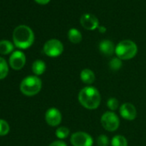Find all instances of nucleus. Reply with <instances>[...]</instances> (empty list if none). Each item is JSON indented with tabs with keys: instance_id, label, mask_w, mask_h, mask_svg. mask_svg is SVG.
I'll return each mask as SVG.
<instances>
[{
	"instance_id": "nucleus-1",
	"label": "nucleus",
	"mask_w": 146,
	"mask_h": 146,
	"mask_svg": "<svg viewBox=\"0 0 146 146\" xmlns=\"http://www.w3.org/2000/svg\"><path fill=\"white\" fill-rule=\"evenodd\" d=\"M78 101L80 104L87 109H96L101 104V95L98 90L93 86H86L83 88L78 94Z\"/></svg>"
},
{
	"instance_id": "nucleus-2",
	"label": "nucleus",
	"mask_w": 146,
	"mask_h": 146,
	"mask_svg": "<svg viewBox=\"0 0 146 146\" xmlns=\"http://www.w3.org/2000/svg\"><path fill=\"white\" fill-rule=\"evenodd\" d=\"M35 40L33 30L26 26L20 25L17 27L13 32V41L16 46L21 49H27L32 46Z\"/></svg>"
},
{
	"instance_id": "nucleus-3",
	"label": "nucleus",
	"mask_w": 146,
	"mask_h": 146,
	"mask_svg": "<svg viewBox=\"0 0 146 146\" xmlns=\"http://www.w3.org/2000/svg\"><path fill=\"white\" fill-rule=\"evenodd\" d=\"M137 52V46L135 42L130 40L120 41L115 46V54L121 60L133 58Z\"/></svg>"
},
{
	"instance_id": "nucleus-4",
	"label": "nucleus",
	"mask_w": 146,
	"mask_h": 146,
	"mask_svg": "<svg viewBox=\"0 0 146 146\" xmlns=\"http://www.w3.org/2000/svg\"><path fill=\"white\" fill-rule=\"evenodd\" d=\"M42 87V82L37 76H28L25 78L21 84L20 90L22 93L27 96H33L37 95Z\"/></svg>"
},
{
	"instance_id": "nucleus-5",
	"label": "nucleus",
	"mask_w": 146,
	"mask_h": 146,
	"mask_svg": "<svg viewBox=\"0 0 146 146\" xmlns=\"http://www.w3.org/2000/svg\"><path fill=\"white\" fill-rule=\"evenodd\" d=\"M101 123L105 130L115 131L119 126V119L114 112L108 111L102 115Z\"/></svg>"
},
{
	"instance_id": "nucleus-6",
	"label": "nucleus",
	"mask_w": 146,
	"mask_h": 146,
	"mask_svg": "<svg viewBox=\"0 0 146 146\" xmlns=\"http://www.w3.org/2000/svg\"><path fill=\"white\" fill-rule=\"evenodd\" d=\"M64 51V46L62 42L57 39H52L47 40L44 46L43 52L46 55L51 58H56L61 55Z\"/></svg>"
},
{
	"instance_id": "nucleus-7",
	"label": "nucleus",
	"mask_w": 146,
	"mask_h": 146,
	"mask_svg": "<svg viewBox=\"0 0 146 146\" xmlns=\"http://www.w3.org/2000/svg\"><path fill=\"white\" fill-rule=\"evenodd\" d=\"M70 143L73 146H93V137L85 131H77L70 137Z\"/></svg>"
},
{
	"instance_id": "nucleus-8",
	"label": "nucleus",
	"mask_w": 146,
	"mask_h": 146,
	"mask_svg": "<svg viewBox=\"0 0 146 146\" xmlns=\"http://www.w3.org/2000/svg\"><path fill=\"white\" fill-rule=\"evenodd\" d=\"M9 63L13 70H19L23 68L26 63V56L21 51H15L10 57Z\"/></svg>"
},
{
	"instance_id": "nucleus-9",
	"label": "nucleus",
	"mask_w": 146,
	"mask_h": 146,
	"mask_svg": "<svg viewBox=\"0 0 146 146\" xmlns=\"http://www.w3.org/2000/svg\"><path fill=\"white\" fill-rule=\"evenodd\" d=\"M45 119L50 126H58L62 121V114L58 108H51L46 112Z\"/></svg>"
},
{
	"instance_id": "nucleus-10",
	"label": "nucleus",
	"mask_w": 146,
	"mask_h": 146,
	"mask_svg": "<svg viewBox=\"0 0 146 146\" xmlns=\"http://www.w3.org/2000/svg\"><path fill=\"white\" fill-rule=\"evenodd\" d=\"M81 25L88 30H95L99 28V21L97 17L92 14H84L80 18Z\"/></svg>"
},
{
	"instance_id": "nucleus-11",
	"label": "nucleus",
	"mask_w": 146,
	"mask_h": 146,
	"mask_svg": "<svg viewBox=\"0 0 146 146\" xmlns=\"http://www.w3.org/2000/svg\"><path fill=\"white\" fill-rule=\"evenodd\" d=\"M120 116L126 120H134L137 117V109L131 103H123L119 108Z\"/></svg>"
},
{
	"instance_id": "nucleus-12",
	"label": "nucleus",
	"mask_w": 146,
	"mask_h": 146,
	"mask_svg": "<svg viewBox=\"0 0 146 146\" xmlns=\"http://www.w3.org/2000/svg\"><path fill=\"white\" fill-rule=\"evenodd\" d=\"M100 52L105 56H111L115 52L114 44L109 40H103L99 44Z\"/></svg>"
},
{
	"instance_id": "nucleus-13",
	"label": "nucleus",
	"mask_w": 146,
	"mask_h": 146,
	"mask_svg": "<svg viewBox=\"0 0 146 146\" xmlns=\"http://www.w3.org/2000/svg\"><path fill=\"white\" fill-rule=\"evenodd\" d=\"M81 81L88 85L92 84L96 80V75L90 69H84L80 73Z\"/></svg>"
},
{
	"instance_id": "nucleus-14",
	"label": "nucleus",
	"mask_w": 146,
	"mask_h": 146,
	"mask_svg": "<svg viewBox=\"0 0 146 146\" xmlns=\"http://www.w3.org/2000/svg\"><path fill=\"white\" fill-rule=\"evenodd\" d=\"M46 65L45 62L40 59L35 60L32 64V70L35 74V76L42 75L46 71Z\"/></svg>"
},
{
	"instance_id": "nucleus-15",
	"label": "nucleus",
	"mask_w": 146,
	"mask_h": 146,
	"mask_svg": "<svg viewBox=\"0 0 146 146\" xmlns=\"http://www.w3.org/2000/svg\"><path fill=\"white\" fill-rule=\"evenodd\" d=\"M68 39L70 42L74 43V44H78L79 42H81L83 36L81 32L77 29H70L68 31Z\"/></svg>"
},
{
	"instance_id": "nucleus-16",
	"label": "nucleus",
	"mask_w": 146,
	"mask_h": 146,
	"mask_svg": "<svg viewBox=\"0 0 146 146\" xmlns=\"http://www.w3.org/2000/svg\"><path fill=\"white\" fill-rule=\"evenodd\" d=\"M14 49L13 44L7 40H0V53L3 55H6L11 53Z\"/></svg>"
},
{
	"instance_id": "nucleus-17",
	"label": "nucleus",
	"mask_w": 146,
	"mask_h": 146,
	"mask_svg": "<svg viewBox=\"0 0 146 146\" xmlns=\"http://www.w3.org/2000/svg\"><path fill=\"white\" fill-rule=\"evenodd\" d=\"M9 73V66L6 60L0 57V80L4 79L7 77Z\"/></svg>"
},
{
	"instance_id": "nucleus-18",
	"label": "nucleus",
	"mask_w": 146,
	"mask_h": 146,
	"mask_svg": "<svg viewBox=\"0 0 146 146\" xmlns=\"http://www.w3.org/2000/svg\"><path fill=\"white\" fill-rule=\"evenodd\" d=\"M112 146H128L126 138L122 135H116L111 140Z\"/></svg>"
},
{
	"instance_id": "nucleus-19",
	"label": "nucleus",
	"mask_w": 146,
	"mask_h": 146,
	"mask_svg": "<svg viewBox=\"0 0 146 146\" xmlns=\"http://www.w3.org/2000/svg\"><path fill=\"white\" fill-rule=\"evenodd\" d=\"M55 134H56L57 137L59 138L60 140L65 139L66 137H68V136L70 134V129L67 128L66 126H60L56 130Z\"/></svg>"
},
{
	"instance_id": "nucleus-20",
	"label": "nucleus",
	"mask_w": 146,
	"mask_h": 146,
	"mask_svg": "<svg viewBox=\"0 0 146 146\" xmlns=\"http://www.w3.org/2000/svg\"><path fill=\"white\" fill-rule=\"evenodd\" d=\"M122 67V61L120 58H119L118 57L116 58H113L110 61H109V68L113 70H120V68Z\"/></svg>"
},
{
	"instance_id": "nucleus-21",
	"label": "nucleus",
	"mask_w": 146,
	"mask_h": 146,
	"mask_svg": "<svg viewBox=\"0 0 146 146\" xmlns=\"http://www.w3.org/2000/svg\"><path fill=\"white\" fill-rule=\"evenodd\" d=\"M10 131V125L7 121L0 119V136H5Z\"/></svg>"
},
{
	"instance_id": "nucleus-22",
	"label": "nucleus",
	"mask_w": 146,
	"mask_h": 146,
	"mask_svg": "<svg viewBox=\"0 0 146 146\" xmlns=\"http://www.w3.org/2000/svg\"><path fill=\"white\" fill-rule=\"evenodd\" d=\"M107 106L112 112H113V111L117 110L119 108V101L114 97H111L108 100Z\"/></svg>"
},
{
	"instance_id": "nucleus-23",
	"label": "nucleus",
	"mask_w": 146,
	"mask_h": 146,
	"mask_svg": "<svg viewBox=\"0 0 146 146\" xmlns=\"http://www.w3.org/2000/svg\"><path fill=\"white\" fill-rule=\"evenodd\" d=\"M97 144L99 146H108L109 144V139L108 136L102 134L97 137Z\"/></svg>"
},
{
	"instance_id": "nucleus-24",
	"label": "nucleus",
	"mask_w": 146,
	"mask_h": 146,
	"mask_svg": "<svg viewBox=\"0 0 146 146\" xmlns=\"http://www.w3.org/2000/svg\"><path fill=\"white\" fill-rule=\"evenodd\" d=\"M49 146H67V144L63 140H57L52 142Z\"/></svg>"
},
{
	"instance_id": "nucleus-25",
	"label": "nucleus",
	"mask_w": 146,
	"mask_h": 146,
	"mask_svg": "<svg viewBox=\"0 0 146 146\" xmlns=\"http://www.w3.org/2000/svg\"><path fill=\"white\" fill-rule=\"evenodd\" d=\"M35 1L40 5H46L50 2V0H35Z\"/></svg>"
},
{
	"instance_id": "nucleus-26",
	"label": "nucleus",
	"mask_w": 146,
	"mask_h": 146,
	"mask_svg": "<svg viewBox=\"0 0 146 146\" xmlns=\"http://www.w3.org/2000/svg\"><path fill=\"white\" fill-rule=\"evenodd\" d=\"M98 29H99V32H101V33H105L106 32V28L105 27H103V26H99V28H98Z\"/></svg>"
}]
</instances>
